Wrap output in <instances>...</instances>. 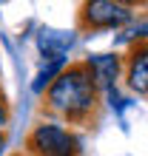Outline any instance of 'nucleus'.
I'll return each mask as SVG.
<instances>
[{"instance_id":"f257e3e1","label":"nucleus","mask_w":148,"mask_h":156,"mask_svg":"<svg viewBox=\"0 0 148 156\" xmlns=\"http://www.w3.org/2000/svg\"><path fill=\"white\" fill-rule=\"evenodd\" d=\"M40 114L51 116L49 122L60 119L74 128H94L100 122L103 99H100V88L91 77L86 60H74L60 68V74L43 91Z\"/></svg>"},{"instance_id":"f03ea898","label":"nucleus","mask_w":148,"mask_h":156,"mask_svg":"<svg viewBox=\"0 0 148 156\" xmlns=\"http://www.w3.org/2000/svg\"><path fill=\"white\" fill-rule=\"evenodd\" d=\"M26 156H80V139L60 122H37L26 133Z\"/></svg>"},{"instance_id":"7ed1b4c3","label":"nucleus","mask_w":148,"mask_h":156,"mask_svg":"<svg viewBox=\"0 0 148 156\" xmlns=\"http://www.w3.org/2000/svg\"><path fill=\"white\" fill-rule=\"evenodd\" d=\"M131 6L117 0H86L77 6V31L94 34V31H114L131 20Z\"/></svg>"},{"instance_id":"20e7f679","label":"nucleus","mask_w":148,"mask_h":156,"mask_svg":"<svg viewBox=\"0 0 148 156\" xmlns=\"http://www.w3.org/2000/svg\"><path fill=\"white\" fill-rule=\"evenodd\" d=\"M123 71H125V85L140 99H145V94H148V43H145V37H137L131 43V48L123 60Z\"/></svg>"},{"instance_id":"39448f33","label":"nucleus","mask_w":148,"mask_h":156,"mask_svg":"<svg viewBox=\"0 0 148 156\" xmlns=\"http://www.w3.org/2000/svg\"><path fill=\"white\" fill-rule=\"evenodd\" d=\"M86 66H88V71H91V77H94L100 91L103 88L114 91L117 77L123 71V57L120 54H91V57H86Z\"/></svg>"},{"instance_id":"423d86ee","label":"nucleus","mask_w":148,"mask_h":156,"mask_svg":"<svg viewBox=\"0 0 148 156\" xmlns=\"http://www.w3.org/2000/svg\"><path fill=\"white\" fill-rule=\"evenodd\" d=\"M71 43L74 37L66 31H40V37H37V45L49 60H63V54L71 48Z\"/></svg>"},{"instance_id":"0eeeda50","label":"nucleus","mask_w":148,"mask_h":156,"mask_svg":"<svg viewBox=\"0 0 148 156\" xmlns=\"http://www.w3.org/2000/svg\"><path fill=\"white\" fill-rule=\"evenodd\" d=\"M63 66H66V57H63V60H51L49 66H46V68L40 71V74H37V80L31 82V88H34V94H43V91L49 88V82H51L54 77L60 74V68H63Z\"/></svg>"},{"instance_id":"6e6552de","label":"nucleus","mask_w":148,"mask_h":156,"mask_svg":"<svg viewBox=\"0 0 148 156\" xmlns=\"http://www.w3.org/2000/svg\"><path fill=\"white\" fill-rule=\"evenodd\" d=\"M9 119H12V105H9V97H6L3 85H0V131H6Z\"/></svg>"},{"instance_id":"1a4fd4ad","label":"nucleus","mask_w":148,"mask_h":156,"mask_svg":"<svg viewBox=\"0 0 148 156\" xmlns=\"http://www.w3.org/2000/svg\"><path fill=\"white\" fill-rule=\"evenodd\" d=\"M6 153V131H0V156Z\"/></svg>"},{"instance_id":"9d476101","label":"nucleus","mask_w":148,"mask_h":156,"mask_svg":"<svg viewBox=\"0 0 148 156\" xmlns=\"http://www.w3.org/2000/svg\"><path fill=\"white\" fill-rule=\"evenodd\" d=\"M12 156H26V153H12Z\"/></svg>"}]
</instances>
